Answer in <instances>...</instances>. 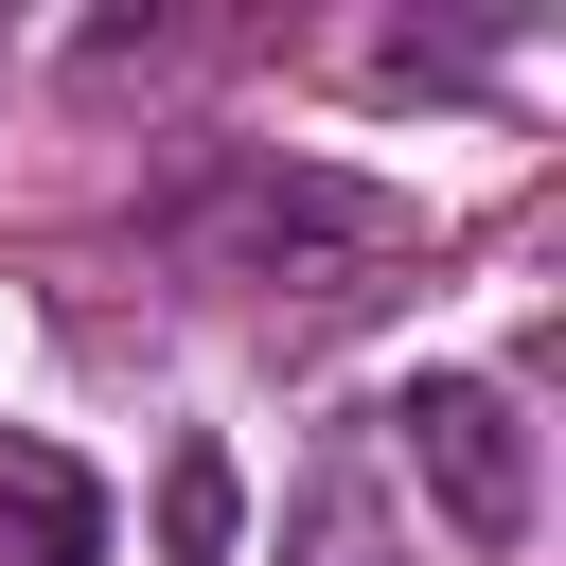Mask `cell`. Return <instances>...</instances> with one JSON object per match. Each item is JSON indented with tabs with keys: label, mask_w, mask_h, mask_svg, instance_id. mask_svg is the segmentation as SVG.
Here are the masks:
<instances>
[{
	"label": "cell",
	"mask_w": 566,
	"mask_h": 566,
	"mask_svg": "<svg viewBox=\"0 0 566 566\" xmlns=\"http://www.w3.org/2000/svg\"><path fill=\"white\" fill-rule=\"evenodd\" d=\"M389 424H407V460H424V495H442V531H460V548H531V424H513V389L424 371Z\"/></svg>",
	"instance_id": "obj_1"
},
{
	"label": "cell",
	"mask_w": 566,
	"mask_h": 566,
	"mask_svg": "<svg viewBox=\"0 0 566 566\" xmlns=\"http://www.w3.org/2000/svg\"><path fill=\"white\" fill-rule=\"evenodd\" d=\"M0 566H106V495L53 442H0Z\"/></svg>",
	"instance_id": "obj_2"
},
{
	"label": "cell",
	"mask_w": 566,
	"mask_h": 566,
	"mask_svg": "<svg viewBox=\"0 0 566 566\" xmlns=\"http://www.w3.org/2000/svg\"><path fill=\"white\" fill-rule=\"evenodd\" d=\"M159 531H177V566H230V460H212V442L159 478Z\"/></svg>",
	"instance_id": "obj_3"
},
{
	"label": "cell",
	"mask_w": 566,
	"mask_h": 566,
	"mask_svg": "<svg viewBox=\"0 0 566 566\" xmlns=\"http://www.w3.org/2000/svg\"><path fill=\"white\" fill-rule=\"evenodd\" d=\"M301 566H389V513H371V478H318V495H301Z\"/></svg>",
	"instance_id": "obj_4"
}]
</instances>
